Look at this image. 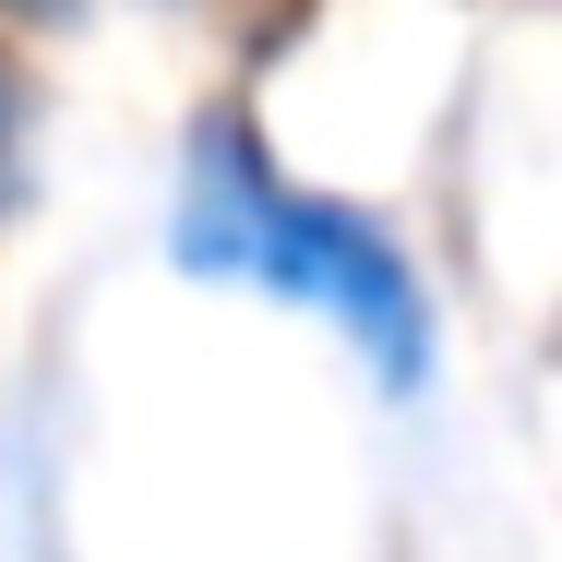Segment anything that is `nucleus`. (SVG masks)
<instances>
[{"instance_id": "f257e3e1", "label": "nucleus", "mask_w": 562, "mask_h": 562, "mask_svg": "<svg viewBox=\"0 0 562 562\" xmlns=\"http://www.w3.org/2000/svg\"><path fill=\"white\" fill-rule=\"evenodd\" d=\"M168 251L204 263V276H251V288H276V300L336 312L347 347H359L383 383H419V371H431V300H419V276H407V251L383 239V216L276 180L263 144L227 109L192 132V180H180V239H168Z\"/></svg>"}, {"instance_id": "f03ea898", "label": "nucleus", "mask_w": 562, "mask_h": 562, "mask_svg": "<svg viewBox=\"0 0 562 562\" xmlns=\"http://www.w3.org/2000/svg\"><path fill=\"white\" fill-rule=\"evenodd\" d=\"M24 192V85H12V60H0V204Z\"/></svg>"}]
</instances>
